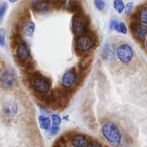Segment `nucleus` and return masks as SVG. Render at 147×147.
Segmentation results:
<instances>
[{
  "label": "nucleus",
  "instance_id": "20",
  "mask_svg": "<svg viewBox=\"0 0 147 147\" xmlns=\"http://www.w3.org/2000/svg\"><path fill=\"white\" fill-rule=\"evenodd\" d=\"M134 7V4L132 2H129L126 4V9H125V12L126 14H129L132 11Z\"/></svg>",
  "mask_w": 147,
  "mask_h": 147
},
{
  "label": "nucleus",
  "instance_id": "23",
  "mask_svg": "<svg viewBox=\"0 0 147 147\" xmlns=\"http://www.w3.org/2000/svg\"><path fill=\"white\" fill-rule=\"evenodd\" d=\"M86 147H102V146L100 143L96 142V141H91L90 142H89Z\"/></svg>",
  "mask_w": 147,
  "mask_h": 147
},
{
  "label": "nucleus",
  "instance_id": "22",
  "mask_svg": "<svg viewBox=\"0 0 147 147\" xmlns=\"http://www.w3.org/2000/svg\"><path fill=\"white\" fill-rule=\"evenodd\" d=\"M6 9H7V4H1V8H0V17H1V20H2L3 16H4V13H5Z\"/></svg>",
  "mask_w": 147,
  "mask_h": 147
},
{
  "label": "nucleus",
  "instance_id": "13",
  "mask_svg": "<svg viewBox=\"0 0 147 147\" xmlns=\"http://www.w3.org/2000/svg\"><path fill=\"white\" fill-rule=\"evenodd\" d=\"M5 116L10 117L16 114L17 111V106L15 103H9V104L6 105L5 107L3 109Z\"/></svg>",
  "mask_w": 147,
  "mask_h": 147
},
{
  "label": "nucleus",
  "instance_id": "15",
  "mask_svg": "<svg viewBox=\"0 0 147 147\" xmlns=\"http://www.w3.org/2000/svg\"><path fill=\"white\" fill-rule=\"evenodd\" d=\"M139 19L141 22L147 25V7H143L139 10Z\"/></svg>",
  "mask_w": 147,
  "mask_h": 147
},
{
  "label": "nucleus",
  "instance_id": "3",
  "mask_svg": "<svg viewBox=\"0 0 147 147\" xmlns=\"http://www.w3.org/2000/svg\"><path fill=\"white\" fill-rule=\"evenodd\" d=\"M95 45L94 39L89 34H83L79 36L76 42V48L81 53H86L93 48Z\"/></svg>",
  "mask_w": 147,
  "mask_h": 147
},
{
  "label": "nucleus",
  "instance_id": "5",
  "mask_svg": "<svg viewBox=\"0 0 147 147\" xmlns=\"http://www.w3.org/2000/svg\"><path fill=\"white\" fill-rule=\"evenodd\" d=\"M16 82L15 73L12 70L5 68L1 73V84L5 88H11Z\"/></svg>",
  "mask_w": 147,
  "mask_h": 147
},
{
  "label": "nucleus",
  "instance_id": "14",
  "mask_svg": "<svg viewBox=\"0 0 147 147\" xmlns=\"http://www.w3.org/2000/svg\"><path fill=\"white\" fill-rule=\"evenodd\" d=\"M39 122L40 126L45 130H48L50 129V121L47 117H45L43 116H39Z\"/></svg>",
  "mask_w": 147,
  "mask_h": 147
},
{
  "label": "nucleus",
  "instance_id": "9",
  "mask_svg": "<svg viewBox=\"0 0 147 147\" xmlns=\"http://www.w3.org/2000/svg\"><path fill=\"white\" fill-rule=\"evenodd\" d=\"M16 57L20 61L24 62L30 57V51L26 44L22 42L18 45L16 49Z\"/></svg>",
  "mask_w": 147,
  "mask_h": 147
},
{
  "label": "nucleus",
  "instance_id": "25",
  "mask_svg": "<svg viewBox=\"0 0 147 147\" xmlns=\"http://www.w3.org/2000/svg\"><path fill=\"white\" fill-rule=\"evenodd\" d=\"M146 50H147V40H146Z\"/></svg>",
  "mask_w": 147,
  "mask_h": 147
},
{
  "label": "nucleus",
  "instance_id": "12",
  "mask_svg": "<svg viewBox=\"0 0 147 147\" xmlns=\"http://www.w3.org/2000/svg\"><path fill=\"white\" fill-rule=\"evenodd\" d=\"M72 146L74 147H86L88 146V139L84 135H77L71 140Z\"/></svg>",
  "mask_w": 147,
  "mask_h": 147
},
{
  "label": "nucleus",
  "instance_id": "18",
  "mask_svg": "<svg viewBox=\"0 0 147 147\" xmlns=\"http://www.w3.org/2000/svg\"><path fill=\"white\" fill-rule=\"evenodd\" d=\"M52 119H53V126H60V123L61 122V119H60V116L57 114H54L52 116Z\"/></svg>",
  "mask_w": 147,
  "mask_h": 147
},
{
  "label": "nucleus",
  "instance_id": "4",
  "mask_svg": "<svg viewBox=\"0 0 147 147\" xmlns=\"http://www.w3.org/2000/svg\"><path fill=\"white\" fill-rule=\"evenodd\" d=\"M72 28L74 34L77 36L85 34L88 28V22L86 17L80 14H77L73 17Z\"/></svg>",
  "mask_w": 147,
  "mask_h": 147
},
{
  "label": "nucleus",
  "instance_id": "2",
  "mask_svg": "<svg viewBox=\"0 0 147 147\" xmlns=\"http://www.w3.org/2000/svg\"><path fill=\"white\" fill-rule=\"evenodd\" d=\"M134 55L133 47L127 43L119 45L116 49V56L121 63L124 64L129 63Z\"/></svg>",
  "mask_w": 147,
  "mask_h": 147
},
{
  "label": "nucleus",
  "instance_id": "8",
  "mask_svg": "<svg viewBox=\"0 0 147 147\" xmlns=\"http://www.w3.org/2000/svg\"><path fill=\"white\" fill-rule=\"evenodd\" d=\"M77 80V75L74 70H70L63 75L61 80V83L66 88L73 87Z\"/></svg>",
  "mask_w": 147,
  "mask_h": 147
},
{
  "label": "nucleus",
  "instance_id": "10",
  "mask_svg": "<svg viewBox=\"0 0 147 147\" xmlns=\"http://www.w3.org/2000/svg\"><path fill=\"white\" fill-rule=\"evenodd\" d=\"M34 24L30 20H24L20 24V30L24 35L32 36L34 31Z\"/></svg>",
  "mask_w": 147,
  "mask_h": 147
},
{
  "label": "nucleus",
  "instance_id": "6",
  "mask_svg": "<svg viewBox=\"0 0 147 147\" xmlns=\"http://www.w3.org/2000/svg\"><path fill=\"white\" fill-rule=\"evenodd\" d=\"M32 87L37 92L40 93H47L50 91V85L48 80L43 76H37L32 80Z\"/></svg>",
  "mask_w": 147,
  "mask_h": 147
},
{
  "label": "nucleus",
  "instance_id": "1",
  "mask_svg": "<svg viewBox=\"0 0 147 147\" xmlns=\"http://www.w3.org/2000/svg\"><path fill=\"white\" fill-rule=\"evenodd\" d=\"M101 133L106 140L114 147L121 144L122 135L118 126L113 122H106L101 127Z\"/></svg>",
  "mask_w": 147,
  "mask_h": 147
},
{
  "label": "nucleus",
  "instance_id": "21",
  "mask_svg": "<svg viewBox=\"0 0 147 147\" xmlns=\"http://www.w3.org/2000/svg\"><path fill=\"white\" fill-rule=\"evenodd\" d=\"M4 37H5V32H4V30L3 29H1L0 30V44L2 46L4 45V42H5Z\"/></svg>",
  "mask_w": 147,
  "mask_h": 147
},
{
  "label": "nucleus",
  "instance_id": "16",
  "mask_svg": "<svg viewBox=\"0 0 147 147\" xmlns=\"http://www.w3.org/2000/svg\"><path fill=\"white\" fill-rule=\"evenodd\" d=\"M115 30L118 32L123 33V34H126L127 32V29H126V25L123 22H116V25H115Z\"/></svg>",
  "mask_w": 147,
  "mask_h": 147
},
{
  "label": "nucleus",
  "instance_id": "19",
  "mask_svg": "<svg viewBox=\"0 0 147 147\" xmlns=\"http://www.w3.org/2000/svg\"><path fill=\"white\" fill-rule=\"evenodd\" d=\"M94 3H95V4H96V7H97L98 9H99V10L103 9V8H104V7H105V1L98 0V1H95Z\"/></svg>",
  "mask_w": 147,
  "mask_h": 147
},
{
  "label": "nucleus",
  "instance_id": "11",
  "mask_svg": "<svg viewBox=\"0 0 147 147\" xmlns=\"http://www.w3.org/2000/svg\"><path fill=\"white\" fill-rule=\"evenodd\" d=\"M33 4V8L37 12L39 13H46L47 11H48L50 9V2L49 1H32Z\"/></svg>",
  "mask_w": 147,
  "mask_h": 147
},
{
  "label": "nucleus",
  "instance_id": "17",
  "mask_svg": "<svg viewBox=\"0 0 147 147\" xmlns=\"http://www.w3.org/2000/svg\"><path fill=\"white\" fill-rule=\"evenodd\" d=\"M113 6L114 8L116 9V11L119 13L123 12V9L125 8V5L123 4V1H120V0H116V1H113Z\"/></svg>",
  "mask_w": 147,
  "mask_h": 147
},
{
  "label": "nucleus",
  "instance_id": "7",
  "mask_svg": "<svg viewBox=\"0 0 147 147\" xmlns=\"http://www.w3.org/2000/svg\"><path fill=\"white\" fill-rule=\"evenodd\" d=\"M131 32L133 33V35L135 38L139 41H143L145 40L147 36V26L143 24H132Z\"/></svg>",
  "mask_w": 147,
  "mask_h": 147
},
{
  "label": "nucleus",
  "instance_id": "24",
  "mask_svg": "<svg viewBox=\"0 0 147 147\" xmlns=\"http://www.w3.org/2000/svg\"><path fill=\"white\" fill-rule=\"evenodd\" d=\"M117 22V20H111L110 22V29L111 30H115V25H116V23Z\"/></svg>",
  "mask_w": 147,
  "mask_h": 147
}]
</instances>
